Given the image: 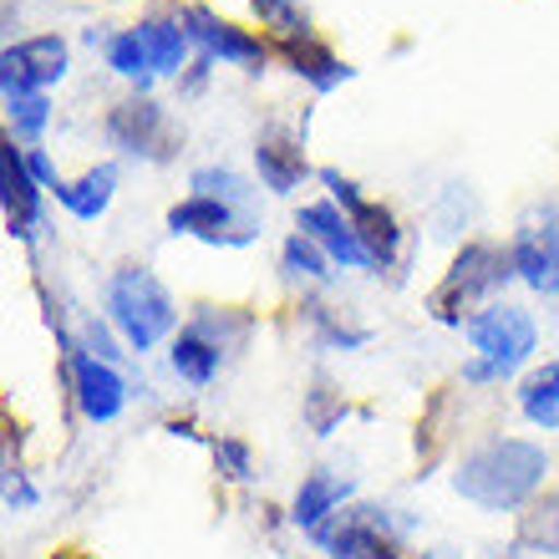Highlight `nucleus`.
I'll return each mask as SVG.
<instances>
[{
  "label": "nucleus",
  "mask_w": 559,
  "mask_h": 559,
  "mask_svg": "<svg viewBox=\"0 0 559 559\" xmlns=\"http://www.w3.org/2000/svg\"><path fill=\"white\" fill-rule=\"evenodd\" d=\"M549 457L539 442L524 438H493L484 448H473L453 473V488L478 509H519L534 488L545 484Z\"/></svg>",
  "instance_id": "1"
},
{
  "label": "nucleus",
  "mask_w": 559,
  "mask_h": 559,
  "mask_svg": "<svg viewBox=\"0 0 559 559\" xmlns=\"http://www.w3.org/2000/svg\"><path fill=\"white\" fill-rule=\"evenodd\" d=\"M107 310H112V321H118V331L128 336L133 352L158 346L178 321L168 290H163L158 275L143 265H122L118 275H112V285H107Z\"/></svg>",
  "instance_id": "2"
},
{
  "label": "nucleus",
  "mask_w": 559,
  "mask_h": 559,
  "mask_svg": "<svg viewBox=\"0 0 559 559\" xmlns=\"http://www.w3.org/2000/svg\"><path fill=\"white\" fill-rule=\"evenodd\" d=\"M468 341H473V352H478V361L463 377L468 382L503 377V371H514L534 352V321H530V310H519V306H488L468 321Z\"/></svg>",
  "instance_id": "3"
},
{
  "label": "nucleus",
  "mask_w": 559,
  "mask_h": 559,
  "mask_svg": "<svg viewBox=\"0 0 559 559\" xmlns=\"http://www.w3.org/2000/svg\"><path fill=\"white\" fill-rule=\"evenodd\" d=\"M509 280H514V254H503L499 245H468V250L453 260L442 290L432 295V306H438L442 321H457V310H468L473 300L493 295L499 285H509Z\"/></svg>",
  "instance_id": "4"
},
{
  "label": "nucleus",
  "mask_w": 559,
  "mask_h": 559,
  "mask_svg": "<svg viewBox=\"0 0 559 559\" xmlns=\"http://www.w3.org/2000/svg\"><path fill=\"white\" fill-rule=\"evenodd\" d=\"M321 183H325L331 193H336V204L346 209V219H352V229L361 235V245H367L371 265H392V260H397V245H402L397 219H392V214H386L382 204L361 199L352 178H341L336 168H321Z\"/></svg>",
  "instance_id": "5"
},
{
  "label": "nucleus",
  "mask_w": 559,
  "mask_h": 559,
  "mask_svg": "<svg viewBox=\"0 0 559 559\" xmlns=\"http://www.w3.org/2000/svg\"><path fill=\"white\" fill-rule=\"evenodd\" d=\"M67 72V41L61 36H31V41L11 46L0 57V76H5V107L31 97V92L51 87Z\"/></svg>",
  "instance_id": "6"
},
{
  "label": "nucleus",
  "mask_w": 559,
  "mask_h": 559,
  "mask_svg": "<svg viewBox=\"0 0 559 559\" xmlns=\"http://www.w3.org/2000/svg\"><path fill=\"white\" fill-rule=\"evenodd\" d=\"M168 229L174 235H199L209 245H250L260 224L250 214H239L235 204L224 199H209V193H189L183 204L168 209Z\"/></svg>",
  "instance_id": "7"
},
{
  "label": "nucleus",
  "mask_w": 559,
  "mask_h": 559,
  "mask_svg": "<svg viewBox=\"0 0 559 559\" xmlns=\"http://www.w3.org/2000/svg\"><path fill=\"white\" fill-rule=\"evenodd\" d=\"M0 199H5V229L15 239H31L41 224V199H36V174H31L26 153L5 138L0 143Z\"/></svg>",
  "instance_id": "8"
},
{
  "label": "nucleus",
  "mask_w": 559,
  "mask_h": 559,
  "mask_svg": "<svg viewBox=\"0 0 559 559\" xmlns=\"http://www.w3.org/2000/svg\"><path fill=\"white\" fill-rule=\"evenodd\" d=\"M178 21H183V31H189L193 41L204 46L209 61L219 57V61H239V67L265 61V41H254V36H245L239 26L219 21V15L209 11V5H183V11H178Z\"/></svg>",
  "instance_id": "9"
},
{
  "label": "nucleus",
  "mask_w": 559,
  "mask_h": 559,
  "mask_svg": "<svg viewBox=\"0 0 559 559\" xmlns=\"http://www.w3.org/2000/svg\"><path fill=\"white\" fill-rule=\"evenodd\" d=\"M163 133H168L163 107L147 103V97H133V103H122L107 112V138H112V147L133 153V158H163Z\"/></svg>",
  "instance_id": "10"
},
{
  "label": "nucleus",
  "mask_w": 559,
  "mask_h": 559,
  "mask_svg": "<svg viewBox=\"0 0 559 559\" xmlns=\"http://www.w3.org/2000/svg\"><path fill=\"white\" fill-rule=\"evenodd\" d=\"M300 229H306V239H316L336 265H352V270H367L371 254L367 245H361V235L352 229V219L341 214L336 204H306L300 209Z\"/></svg>",
  "instance_id": "11"
},
{
  "label": "nucleus",
  "mask_w": 559,
  "mask_h": 559,
  "mask_svg": "<svg viewBox=\"0 0 559 559\" xmlns=\"http://www.w3.org/2000/svg\"><path fill=\"white\" fill-rule=\"evenodd\" d=\"M514 275L530 285V290H559V224H534L514 239Z\"/></svg>",
  "instance_id": "12"
},
{
  "label": "nucleus",
  "mask_w": 559,
  "mask_h": 559,
  "mask_svg": "<svg viewBox=\"0 0 559 559\" xmlns=\"http://www.w3.org/2000/svg\"><path fill=\"white\" fill-rule=\"evenodd\" d=\"M122 402H128V392H122L118 371L97 361V356H76V407H82V417L87 423H112L122 413Z\"/></svg>",
  "instance_id": "13"
},
{
  "label": "nucleus",
  "mask_w": 559,
  "mask_h": 559,
  "mask_svg": "<svg viewBox=\"0 0 559 559\" xmlns=\"http://www.w3.org/2000/svg\"><path fill=\"white\" fill-rule=\"evenodd\" d=\"M254 168H260L270 193H290L295 183L306 178V153H300V143H295L290 133L265 128V133L254 138Z\"/></svg>",
  "instance_id": "14"
},
{
  "label": "nucleus",
  "mask_w": 559,
  "mask_h": 559,
  "mask_svg": "<svg viewBox=\"0 0 559 559\" xmlns=\"http://www.w3.org/2000/svg\"><path fill=\"white\" fill-rule=\"evenodd\" d=\"M280 46H285V61L295 67V76H306L316 92H331V87H341V82L352 76V67H346V61H341L325 41H316L310 31L306 36H290V41H280Z\"/></svg>",
  "instance_id": "15"
},
{
  "label": "nucleus",
  "mask_w": 559,
  "mask_h": 559,
  "mask_svg": "<svg viewBox=\"0 0 559 559\" xmlns=\"http://www.w3.org/2000/svg\"><path fill=\"white\" fill-rule=\"evenodd\" d=\"M219 356H224V341L214 336L204 321H193L189 331H178V341H174V371H178V377H189L193 386L214 382Z\"/></svg>",
  "instance_id": "16"
},
{
  "label": "nucleus",
  "mask_w": 559,
  "mask_h": 559,
  "mask_svg": "<svg viewBox=\"0 0 559 559\" xmlns=\"http://www.w3.org/2000/svg\"><path fill=\"white\" fill-rule=\"evenodd\" d=\"M112 189H118V168H112V163H103V168L82 174L76 183H67V178H61L51 193H57L61 204L72 209L76 219H97V214L112 204Z\"/></svg>",
  "instance_id": "17"
},
{
  "label": "nucleus",
  "mask_w": 559,
  "mask_h": 559,
  "mask_svg": "<svg viewBox=\"0 0 559 559\" xmlns=\"http://www.w3.org/2000/svg\"><path fill=\"white\" fill-rule=\"evenodd\" d=\"M352 493V484L346 478H336V473H310L306 484H300V493H295V524H306V530H316V524H325V514H336V503Z\"/></svg>",
  "instance_id": "18"
},
{
  "label": "nucleus",
  "mask_w": 559,
  "mask_h": 559,
  "mask_svg": "<svg viewBox=\"0 0 559 559\" xmlns=\"http://www.w3.org/2000/svg\"><path fill=\"white\" fill-rule=\"evenodd\" d=\"M138 36H143L147 46V61H153V72L168 76L183 67V46H189V31L178 26V21H168V15H147L143 26H138Z\"/></svg>",
  "instance_id": "19"
},
{
  "label": "nucleus",
  "mask_w": 559,
  "mask_h": 559,
  "mask_svg": "<svg viewBox=\"0 0 559 559\" xmlns=\"http://www.w3.org/2000/svg\"><path fill=\"white\" fill-rule=\"evenodd\" d=\"M519 407L534 427H559V361L539 367L530 382L519 386Z\"/></svg>",
  "instance_id": "20"
},
{
  "label": "nucleus",
  "mask_w": 559,
  "mask_h": 559,
  "mask_svg": "<svg viewBox=\"0 0 559 559\" xmlns=\"http://www.w3.org/2000/svg\"><path fill=\"white\" fill-rule=\"evenodd\" d=\"M193 183V193H209V199H224V204H235L239 214H250L254 219V189L245 183L239 174H229V168H199V174L189 178Z\"/></svg>",
  "instance_id": "21"
},
{
  "label": "nucleus",
  "mask_w": 559,
  "mask_h": 559,
  "mask_svg": "<svg viewBox=\"0 0 559 559\" xmlns=\"http://www.w3.org/2000/svg\"><path fill=\"white\" fill-rule=\"evenodd\" d=\"M107 67L118 76H138V87H147V72H153V61H147V46L138 31H118L112 41H107Z\"/></svg>",
  "instance_id": "22"
},
{
  "label": "nucleus",
  "mask_w": 559,
  "mask_h": 559,
  "mask_svg": "<svg viewBox=\"0 0 559 559\" xmlns=\"http://www.w3.org/2000/svg\"><path fill=\"white\" fill-rule=\"evenodd\" d=\"M254 15H260V26H270L280 41H290V36H306V11H300V0H250Z\"/></svg>",
  "instance_id": "23"
},
{
  "label": "nucleus",
  "mask_w": 559,
  "mask_h": 559,
  "mask_svg": "<svg viewBox=\"0 0 559 559\" xmlns=\"http://www.w3.org/2000/svg\"><path fill=\"white\" fill-rule=\"evenodd\" d=\"M285 270L290 275H310V280H331V254L316 250V239L290 235L285 239Z\"/></svg>",
  "instance_id": "24"
},
{
  "label": "nucleus",
  "mask_w": 559,
  "mask_h": 559,
  "mask_svg": "<svg viewBox=\"0 0 559 559\" xmlns=\"http://www.w3.org/2000/svg\"><path fill=\"white\" fill-rule=\"evenodd\" d=\"M519 539H524V545H534V549H545V555H559V493L534 509Z\"/></svg>",
  "instance_id": "25"
},
{
  "label": "nucleus",
  "mask_w": 559,
  "mask_h": 559,
  "mask_svg": "<svg viewBox=\"0 0 559 559\" xmlns=\"http://www.w3.org/2000/svg\"><path fill=\"white\" fill-rule=\"evenodd\" d=\"M46 118H51V103H46V92H31V97H21V103H11L15 138H41Z\"/></svg>",
  "instance_id": "26"
},
{
  "label": "nucleus",
  "mask_w": 559,
  "mask_h": 559,
  "mask_svg": "<svg viewBox=\"0 0 559 559\" xmlns=\"http://www.w3.org/2000/svg\"><path fill=\"white\" fill-rule=\"evenodd\" d=\"M219 457L229 463V478H250V453H245V442H219Z\"/></svg>",
  "instance_id": "27"
},
{
  "label": "nucleus",
  "mask_w": 559,
  "mask_h": 559,
  "mask_svg": "<svg viewBox=\"0 0 559 559\" xmlns=\"http://www.w3.org/2000/svg\"><path fill=\"white\" fill-rule=\"evenodd\" d=\"M26 163H31V174H36V183H46V189H57L61 178H57V168H51V158H46L41 147H31L26 153Z\"/></svg>",
  "instance_id": "28"
},
{
  "label": "nucleus",
  "mask_w": 559,
  "mask_h": 559,
  "mask_svg": "<svg viewBox=\"0 0 559 559\" xmlns=\"http://www.w3.org/2000/svg\"><path fill=\"white\" fill-rule=\"evenodd\" d=\"M57 559H87V555H57Z\"/></svg>",
  "instance_id": "29"
}]
</instances>
